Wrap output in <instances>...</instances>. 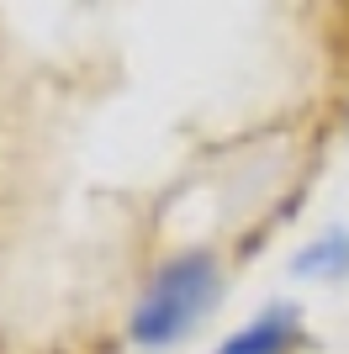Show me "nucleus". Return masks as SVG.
<instances>
[{
	"label": "nucleus",
	"mask_w": 349,
	"mask_h": 354,
	"mask_svg": "<svg viewBox=\"0 0 349 354\" xmlns=\"http://www.w3.org/2000/svg\"><path fill=\"white\" fill-rule=\"evenodd\" d=\"M217 301H222V265L206 249H180L148 275L143 296L132 301L127 333L138 349H174L202 328V317Z\"/></svg>",
	"instance_id": "nucleus-1"
},
{
	"label": "nucleus",
	"mask_w": 349,
	"mask_h": 354,
	"mask_svg": "<svg viewBox=\"0 0 349 354\" xmlns=\"http://www.w3.org/2000/svg\"><path fill=\"white\" fill-rule=\"evenodd\" d=\"M296 344H302V307L276 301L260 317H249L238 333H228L217 344V354H291Z\"/></svg>",
	"instance_id": "nucleus-2"
},
{
	"label": "nucleus",
	"mask_w": 349,
	"mask_h": 354,
	"mask_svg": "<svg viewBox=\"0 0 349 354\" xmlns=\"http://www.w3.org/2000/svg\"><path fill=\"white\" fill-rule=\"evenodd\" d=\"M291 270L307 275V281H344V275H349V233H344V227L318 233L307 249H296Z\"/></svg>",
	"instance_id": "nucleus-3"
}]
</instances>
